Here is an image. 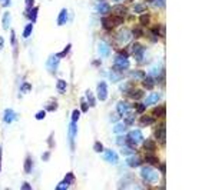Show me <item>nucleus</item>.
I'll return each mask as SVG.
<instances>
[{
    "label": "nucleus",
    "instance_id": "nucleus-1",
    "mask_svg": "<svg viewBox=\"0 0 215 190\" xmlns=\"http://www.w3.org/2000/svg\"><path fill=\"white\" fill-rule=\"evenodd\" d=\"M123 20H122L121 16H112V17H105L102 19V26L103 29H106V30H112L115 26L118 24H121Z\"/></svg>",
    "mask_w": 215,
    "mask_h": 190
},
{
    "label": "nucleus",
    "instance_id": "nucleus-2",
    "mask_svg": "<svg viewBox=\"0 0 215 190\" xmlns=\"http://www.w3.org/2000/svg\"><path fill=\"white\" fill-rule=\"evenodd\" d=\"M140 176L145 181H156L158 180V173L152 167H142L140 169Z\"/></svg>",
    "mask_w": 215,
    "mask_h": 190
},
{
    "label": "nucleus",
    "instance_id": "nucleus-3",
    "mask_svg": "<svg viewBox=\"0 0 215 190\" xmlns=\"http://www.w3.org/2000/svg\"><path fill=\"white\" fill-rule=\"evenodd\" d=\"M115 67L118 70H125L129 67V60H128V57H123V56L118 55L115 57Z\"/></svg>",
    "mask_w": 215,
    "mask_h": 190
},
{
    "label": "nucleus",
    "instance_id": "nucleus-4",
    "mask_svg": "<svg viewBox=\"0 0 215 190\" xmlns=\"http://www.w3.org/2000/svg\"><path fill=\"white\" fill-rule=\"evenodd\" d=\"M47 70L52 72V73H55L57 70V66H59V57L57 56H50L49 59H47Z\"/></svg>",
    "mask_w": 215,
    "mask_h": 190
},
{
    "label": "nucleus",
    "instance_id": "nucleus-5",
    "mask_svg": "<svg viewBox=\"0 0 215 190\" xmlns=\"http://www.w3.org/2000/svg\"><path fill=\"white\" fill-rule=\"evenodd\" d=\"M108 97V86L105 82H100L98 84V99L99 100H106Z\"/></svg>",
    "mask_w": 215,
    "mask_h": 190
},
{
    "label": "nucleus",
    "instance_id": "nucleus-6",
    "mask_svg": "<svg viewBox=\"0 0 215 190\" xmlns=\"http://www.w3.org/2000/svg\"><path fill=\"white\" fill-rule=\"evenodd\" d=\"M105 156H103V159L106 160V162L109 163H118V160H119V156H118L113 150H111V149H108V150H105Z\"/></svg>",
    "mask_w": 215,
    "mask_h": 190
},
{
    "label": "nucleus",
    "instance_id": "nucleus-7",
    "mask_svg": "<svg viewBox=\"0 0 215 190\" xmlns=\"http://www.w3.org/2000/svg\"><path fill=\"white\" fill-rule=\"evenodd\" d=\"M98 50H99V55L100 57H108V56L111 55V46L105 42H100L98 46Z\"/></svg>",
    "mask_w": 215,
    "mask_h": 190
},
{
    "label": "nucleus",
    "instance_id": "nucleus-8",
    "mask_svg": "<svg viewBox=\"0 0 215 190\" xmlns=\"http://www.w3.org/2000/svg\"><path fill=\"white\" fill-rule=\"evenodd\" d=\"M131 110V104L126 102H119L116 106V113L118 114H125L128 111Z\"/></svg>",
    "mask_w": 215,
    "mask_h": 190
},
{
    "label": "nucleus",
    "instance_id": "nucleus-9",
    "mask_svg": "<svg viewBox=\"0 0 215 190\" xmlns=\"http://www.w3.org/2000/svg\"><path fill=\"white\" fill-rule=\"evenodd\" d=\"M132 51L135 53L136 60L139 62V60H142V57H144V51H145V47L140 46V44H135V46H133V49H132Z\"/></svg>",
    "mask_w": 215,
    "mask_h": 190
},
{
    "label": "nucleus",
    "instance_id": "nucleus-10",
    "mask_svg": "<svg viewBox=\"0 0 215 190\" xmlns=\"http://www.w3.org/2000/svg\"><path fill=\"white\" fill-rule=\"evenodd\" d=\"M155 136H156V139H158L159 142L165 143V125H161L158 129L155 130Z\"/></svg>",
    "mask_w": 215,
    "mask_h": 190
},
{
    "label": "nucleus",
    "instance_id": "nucleus-11",
    "mask_svg": "<svg viewBox=\"0 0 215 190\" xmlns=\"http://www.w3.org/2000/svg\"><path fill=\"white\" fill-rule=\"evenodd\" d=\"M128 136H129V137H131V139L135 142V144L140 143V142L144 140V136H142V133H140L139 130H133V132H131Z\"/></svg>",
    "mask_w": 215,
    "mask_h": 190
},
{
    "label": "nucleus",
    "instance_id": "nucleus-12",
    "mask_svg": "<svg viewBox=\"0 0 215 190\" xmlns=\"http://www.w3.org/2000/svg\"><path fill=\"white\" fill-rule=\"evenodd\" d=\"M129 39H131V33L128 32V30H122V32L118 34V40L122 43H128Z\"/></svg>",
    "mask_w": 215,
    "mask_h": 190
},
{
    "label": "nucleus",
    "instance_id": "nucleus-13",
    "mask_svg": "<svg viewBox=\"0 0 215 190\" xmlns=\"http://www.w3.org/2000/svg\"><path fill=\"white\" fill-rule=\"evenodd\" d=\"M67 22V12H66V9H63L59 13V16H57V24L59 26H63V24Z\"/></svg>",
    "mask_w": 215,
    "mask_h": 190
},
{
    "label": "nucleus",
    "instance_id": "nucleus-14",
    "mask_svg": "<svg viewBox=\"0 0 215 190\" xmlns=\"http://www.w3.org/2000/svg\"><path fill=\"white\" fill-rule=\"evenodd\" d=\"M126 163L129 164V167H138L140 164V159L136 156H129L126 160Z\"/></svg>",
    "mask_w": 215,
    "mask_h": 190
},
{
    "label": "nucleus",
    "instance_id": "nucleus-15",
    "mask_svg": "<svg viewBox=\"0 0 215 190\" xmlns=\"http://www.w3.org/2000/svg\"><path fill=\"white\" fill-rule=\"evenodd\" d=\"M125 130H126V125L118 121V125H115V127H113V133L115 135H122V133H125Z\"/></svg>",
    "mask_w": 215,
    "mask_h": 190
},
{
    "label": "nucleus",
    "instance_id": "nucleus-16",
    "mask_svg": "<svg viewBox=\"0 0 215 190\" xmlns=\"http://www.w3.org/2000/svg\"><path fill=\"white\" fill-rule=\"evenodd\" d=\"M159 100V94L158 93H152V94H149L148 97H146V102H145V104H155V103L158 102Z\"/></svg>",
    "mask_w": 215,
    "mask_h": 190
},
{
    "label": "nucleus",
    "instance_id": "nucleus-17",
    "mask_svg": "<svg viewBox=\"0 0 215 190\" xmlns=\"http://www.w3.org/2000/svg\"><path fill=\"white\" fill-rule=\"evenodd\" d=\"M38 12H39L38 7H32L30 10H27V16L32 22H36V20H38Z\"/></svg>",
    "mask_w": 215,
    "mask_h": 190
},
{
    "label": "nucleus",
    "instance_id": "nucleus-18",
    "mask_svg": "<svg viewBox=\"0 0 215 190\" xmlns=\"http://www.w3.org/2000/svg\"><path fill=\"white\" fill-rule=\"evenodd\" d=\"M69 137L73 142V139L76 137V121H70L69 125Z\"/></svg>",
    "mask_w": 215,
    "mask_h": 190
},
{
    "label": "nucleus",
    "instance_id": "nucleus-19",
    "mask_svg": "<svg viewBox=\"0 0 215 190\" xmlns=\"http://www.w3.org/2000/svg\"><path fill=\"white\" fill-rule=\"evenodd\" d=\"M144 87L145 89H148V90H151V89L154 87V84H155V82H154V79H152V76H151V77H145V79H144Z\"/></svg>",
    "mask_w": 215,
    "mask_h": 190
},
{
    "label": "nucleus",
    "instance_id": "nucleus-20",
    "mask_svg": "<svg viewBox=\"0 0 215 190\" xmlns=\"http://www.w3.org/2000/svg\"><path fill=\"white\" fill-rule=\"evenodd\" d=\"M14 117L16 116H14V113L10 110V109H7V110L5 111V121L6 123H12V120H13Z\"/></svg>",
    "mask_w": 215,
    "mask_h": 190
},
{
    "label": "nucleus",
    "instance_id": "nucleus-21",
    "mask_svg": "<svg viewBox=\"0 0 215 190\" xmlns=\"http://www.w3.org/2000/svg\"><path fill=\"white\" fill-rule=\"evenodd\" d=\"M109 9H111V7H109V5H108V3H100V5L96 7V10H98L99 13H102V14L108 13V12H109Z\"/></svg>",
    "mask_w": 215,
    "mask_h": 190
},
{
    "label": "nucleus",
    "instance_id": "nucleus-22",
    "mask_svg": "<svg viewBox=\"0 0 215 190\" xmlns=\"http://www.w3.org/2000/svg\"><path fill=\"white\" fill-rule=\"evenodd\" d=\"M139 121H140V125L148 126V125H151V123L154 121V117H152V116H142Z\"/></svg>",
    "mask_w": 215,
    "mask_h": 190
},
{
    "label": "nucleus",
    "instance_id": "nucleus-23",
    "mask_svg": "<svg viewBox=\"0 0 215 190\" xmlns=\"http://www.w3.org/2000/svg\"><path fill=\"white\" fill-rule=\"evenodd\" d=\"M145 160L149 163V164H158V163H159L158 157H156V156H154V154H146Z\"/></svg>",
    "mask_w": 215,
    "mask_h": 190
},
{
    "label": "nucleus",
    "instance_id": "nucleus-24",
    "mask_svg": "<svg viewBox=\"0 0 215 190\" xmlns=\"http://www.w3.org/2000/svg\"><path fill=\"white\" fill-rule=\"evenodd\" d=\"M165 114V106H159L154 110V116L155 117H162Z\"/></svg>",
    "mask_w": 215,
    "mask_h": 190
},
{
    "label": "nucleus",
    "instance_id": "nucleus-25",
    "mask_svg": "<svg viewBox=\"0 0 215 190\" xmlns=\"http://www.w3.org/2000/svg\"><path fill=\"white\" fill-rule=\"evenodd\" d=\"M144 96V93H142V90H132V92H129V97H132V99H140Z\"/></svg>",
    "mask_w": 215,
    "mask_h": 190
},
{
    "label": "nucleus",
    "instance_id": "nucleus-26",
    "mask_svg": "<svg viewBox=\"0 0 215 190\" xmlns=\"http://www.w3.org/2000/svg\"><path fill=\"white\" fill-rule=\"evenodd\" d=\"M144 147L146 149V150H154L156 146H155V142L152 139H148L145 140V143H144Z\"/></svg>",
    "mask_w": 215,
    "mask_h": 190
},
{
    "label": "nucleus",
    "instance_id": "nucleus-27",
    "mask_svg": "<svg viewBox=\"0 0 215 190\" xmlns=\"http://www.w3.org/2000/svg\"><path fill=\"white\" fill-rule=\"evenodd\" d=\"M24 172L26 173H30L32 172V159L27 157L26 162H24Z\"/></svg>",
    "mask_w": 215,
    "mask_h": 190
},
{
    "label": "nucleus",
    "instance_id": "nucleus-28",
    "mask_svg": "<svg viewBox=\"0 0 215 190\" xmlns=\"http://www.w3.org/2000/svg\"><path fill=\"white\" fill-rule=\"evenodd\" d=\"M10 24V13H5L3 16V29H9Z\"/></svg>",
    "mask_w": 215,
    "mask_h": 190
},
{
    "label": "nucleus",
    "instance_id": "nucleus-29",
    "mask_svg": "<svg viewBox=\"0 0 215 190\" xmlns=\"http://www.w3.org/2000/svg\"><path fill=\"white\" fill-rule=\"evenodd\" d=\"M57 90L60 93L66 92V82L65 80H59V82H57Z\"/></svg>",
    "mask_w": 215,
    "mask_h": 190
},
{
    "label": "nucleus",
    "instance_id": "nucleus-30",
    "mask_svg": "<svg viewBox=\"0 0 215 190\" xmlns=\"http://www.w3.org/2000/svg\"><path fill=\"white\" fill-rule=\"evenodd\" d=\"M32 29H33V24H27L26 27H24V32H23V37L24 39H27L29 36H30V33H32Z\"/></svg>",
    "mask_w": 215,
    "mask_h": 190
},
{
    "label": "nucleus",
    "instance_id": "nucleus-31",
    "mask_svg": "<svg viewBox=\"0 0 215 190\" xmlns=\"http://www.w3.org/2000/svg\"><path fill=\"white\" fill-rule=\"evenodd\" d=\"M140 24H144V26H146V24H149V14H144V16H140Z\"/></svg>",
    "mask_w": 215,
    "mask_h": 190
},
{
    "label": "nucleus",
    "instance_id": "nucleus-32",
    "mask_svg": "<svg viewBox=\"0 0 215 190\" xmlns=\"http://www.w3.org/2000/svg\"><path fill=\"white\" fill-rule=\"evenodd\" d=\"M73 179H75V176H73V173H67V174H66L65 176V183H67V185H70V183H72V181H73Z\"/></svg>",
    "mask_w": 215,
    "mask_h": 190
},
{
    "label": "nucleus",
    "instance_id": "nucleus-33",
    "mask_svg": "<svg viewBox=\"0 0 215 190\" xmlns=\"http://www.w3.org/2000/svg\"><path fill=\"white\" fill-rule=\"evenodd\" d=\"M116 14H118V16H123V14H126V9H125L123 6H118V7H116Z\"/></svg>",
    "mask_w": 215,
    "mask_h": 190
},
{
    "label": "nucleus",
    "instance_id": "nucleus-34",
    "mask_svg": "<svg viewBox=\"0 0 215 190\" xmlns=\"http://www.w3.org/2000/svg\"><path fill=\"white\" fill-rule=\"evenodd\" d=\"M121 79H122L121 74H116L115 72H111V80L112 82H118V80H121Z\"/></svg>",
    "mask_w": 215,
    "mask_h": 190
},
{
    "label": "nucleus",
    "instance_id": "nucleus-35",
    "mask_svg": "<svg viewBox=\"0 0 215 190\" xmlns=\"http://www.w3.org/2000/svg\"><path fill=\"white\" fill-rule=\"evenodd\" d=\"M70 47H72V44H67V46L65 47V50H63V51H60V53L57 55V57H65V56L67 55V51L70 50Z\"/></svg>",
    "mask_w": 215,
    "mask_h": 190
},
{
    "label": "nucleus",
    "instance_id": "nucleus-36",
    "mask_svg": "<svg viewBox=\"0 0 215 190\" xmlns=\"http://www.w3.org/2000/svg\"><path fill=\"white\" fill-rule=\"evenodd\" d=\"M145 106L146 104H139V103H136L135 104L136 111H138V113H144V111H145Z\"/></svg>",
    "mask_w": 215,
    "mask_h": 190
},
{
    "label": "nucleus",
    "instance_id": "nucleus-37",
    "mask_svg": "<svg viewBox=\"0 0 215 190\" xmlns=\"http://www.w3.org/2000/svg\"><path fill=\"white\" fill-rule=\"evenodd\" d=\"M79 116H80L79 110H73V113H72V121H78Z\"/></svg>",
    "mask_w": 215,
    "mask_h": 190
},
{
    "label": "nucleus",
    "instance_id": "nucleus-38",
    "mask_svg": "<svg viewBox=\"0 0 215 190\" xmlns=\"http://www.w3.org/2000/svg\"><path fill=\"white\" fill-rule=\"evenodd\" d=\"M86 94H88V97H89V106H95V99H93V96H92V93L86 92Z\"/></svg>",
    "mask_w": 215,
    "mask_h": 190
},
{
    "label": "nucleus",
    "instance_id": "nucleus-39",
    "mask_svg": "<svg viewBox=\"0 0 215 190\" xmlns=\"http://www.w3.org/2000/svg\"><path fill=\"white\" fill-rule=\"evenodd\" d=\"M95 150H96V152H103V146L100 142H96V143H95Z\"/></svg>",
    "mask_w": 215,
    "mask_h": 190
},
{
    "label": "nucleus",
    "instance_id": "nucleus-40",
    "mask_svg": "<svg viewBox=\"0 0 215 190\" xmlns=\"http://www.w3.org/2000/svg\"><path fill=\"white\" fill-rule=\"evenodd\" d=\"M132 34L135 37H139V36H142V30H140L139 27H136V29H133V32H132Z\"/></svg>",
    "mask_w": 215,
    "mask_h": 190
},
{
    "label": "nucleus",
    "instance_id": "nucleus-41",
    "mask_svg": "<svg viewBox=\"0 0 215 190\" xmlns=\"http://www.w3.org/2000/svg\"><path fill=\"white\" fill-rule=\"evenodd\" d=\"M152 3H155L158 7H164V6H165V0H154Z\"/></svg>",
    "mask_w": 215,
    "mask_h": 190
},
{
    "label": "nucleus",
    "instance_id": "nucleus-42",
    "mask_svg": "<svg viewBox=\"0 0 215 190\" xmlns=\"http://www.w3.org/2000/svg\"><path fill=\"white\" fill-rule=\"evenodd\" d=\"M135 117H133V114H129V116L126 117V125H132V123H135Z\"/></svg>",
    "mask_w": 215,
    "mask_h": 190
},
{
    "label": "nucleus",
    "instance_id": "nucleus-43",
    "mask_svg": "<svg viewBox=\"0 0 215 190\" xmlns=\"http://www.w3.org/2000/svg\"><path fill=\"white\" fill-rule=\"evenodd\" d=\"M67 187H69V185H67V183H65V181H62L60 185L57 186V190H63V189H67Z\"/></svg>",
    "mask_w": 215,
    "mask_h": 190
},
{
    "label": "nucleus",
    "instance_id": "nucleus-44",
    "mask_svg": "<svg viewBox=\"0 0 215 190\" xmlns=\"http://www.w3.org/2000/svg\"><path fill=\"white\" fill-rule=\"evenodd\" d=\"M144 9H145V7H144V5H136V6H135V12H136V13H139V12H144Z\"/></svg>",
    "mask_w": 215,
    "mask_h": 190
},
{
    "label": "nucleus",
    "instance_id": "nucleus-45",
    "mask_svg": "<svg viewBox=\"0 0 215 190\" xmlns=\"http://www.w3.org/2000/svg\"><path fill=\"white\" fill-rule=\"evenodd\" d=\"M33 7V0H26V10H30Z\"/></svg>",
    "mask_w": 215,
    "mask_h": 190
},
{
    "label": "nucleus",
    "instance_id": "nucleus-46",
    "mask_svg": "<svg viewBox=\"0 0 215 190\" xmlns=\"http://www.w3.org/2000/svg\"><path fill=\"white\" fill-rule=\"evenodd\" d=\"M29 90H30V84L23 83V86H22V92H29Z\"/></svg>",
    "mask_w": 215,
    "mask_h": 190
},
{
    "label": "nucleus",
    "instance_id": "nucleus-47",
    "mask_svg": "<svg viewBox=\"0 0 215 190\" xmlns=\"http://www.w3.org/2000/svg\"><path fill=\"white\" fill-rule=\"evenodd\" d=\"M36 119H38V120H42V119H45V111H39L38 114H36Z\"/></svg>",
    "mask_w": 215,
    "mask_h": 190
},
{
    "label": "nucleus",
    "instance_id": "nucleus-48",
    "mask_svg": "<svg viewBox=\"0 0 215 190\" xmlns=\"http://www.w3.org/2000/svg\"><path fill=\"white\" fill-rule=\"evenodd\" d=\"M88 107H89V103H86V102H82V106H80V109L83 111H88Z\"/></svg>",
    "mask_w": 215,
    "mask_h": 190
},
{
    "label": "nucleus",
    "instance_id": "nucleus-49",
    "mask_svg": "<svg viewBox=\"0 0 215 190\" xmlns=\"http://www.w3.org/2000/svg\"><path fill=\"white\" fill-rule=\"evenodd\" d=\"M122 152H123L125 154H133V150H132V149H123Z\"/></svg>",
    "mask_w": 215,
    "mask_h": 190
},
{
    "label": "nucleus",
    "instance_id": "nucleus-50",
    "mask_svg": "<svg viewBox=\"0 0 215 190\" xmlns=\"http://www.w3.org/2000/svg\"><path fill=\"white\" fill-rule=\"evenodd\" d=\"M12 44H16V36H14V32H12Z\"/></svg>",
    "mask_w": 215,
    "mask_h": 190
},
{
    "label": "nucleus",
    "instance_id": "nucleus-51",
    "mask_svg": "<svg viewBox=\"0 0 215 190\" xmlns=\"http://www.w3.org/2000/svg\"><path fill=\"white\" fill-rule=\"evenodd\" d=\"M22 189H23V190H30V185H27V183H24V185L22 186Z\"/></svg>",
    "mask_w": 215,
    "mask_h": 190
},
{
    "label": "nucleus",
    "instance_id": "nucleus-52",
    "mask_svg": "<svg viewBox=\"0 0 215 190\" xmlns=\"http://www.w3.org/2000/svg\"><path fill=\"white\" fill-rule=\"evenodd\" d=\"M47 156H50V154H49V153H45V154H43V160H47Z\"/></svg>",
    "mask_w": 215,
    "mask_h": 190
},
{
    "label": "nucleus",
    "instance_id": "nucleus-53",
    "mask_svg": "<svg viewBox=\"0 0 215 190\" xmlns=\"http://www.w3.org/2000/svg\"><path fill=\"white\" fill-rule=\"evenodd\" d=\"M10 5V0H5V6H9Z\"/></svg>",
    "mask_w": 215,
    "mask_h": 190
},
{
    "label": "nucleus",
    "instance_id": "nucleus-54",
    "mask_svg": "<svg viewBox=\"0 0 215 190\" xmlns=\"http://www.w3.org/2000/svg\"><path fill=\"white\" fill-rule=\"evenodd\" d=\"M3 47V39H0V49Z\"/></svg>",
    "mask_w": 215,
    "mask_h": 190
},
{
    "label": "nucleus",
    "instance_id": "nucleus-55",
    "mask_svg": "<svg viewBox=\"0 0 215 190\" xmlns=\"http://www.w3.org/2000/svg\"><path fill=\"white\" fill-rule=\"evenodd\" d=\"M0 162H2V154H0Z\"/></svg>",
    "mask_w": 215,
    "mask_h": 190
},
{
    "label": "nucleus",
    "instance_id": "nucleus-56",
    "mask_svg": "<svg viewBox=\"0 0 215 190\" xmlns=\"http://www.w3.org/2000/svg\"><path fill=\"white\" fill-rule=\"evenodd\" d=\"M115 2H122V0H115Z\"/></svg>",
    "mask_w": 215,
    "mask_h": 190
}]
</instances>
